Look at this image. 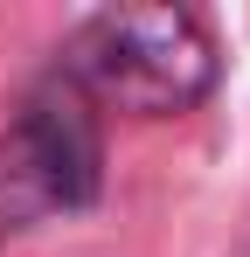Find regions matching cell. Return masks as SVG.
<instances>
[{
	"mask_svg": "<svg viewBox=\"0 0 250 257\" xmlns=\"http://www.w3.org/2000/svg\"><path fill=\"white\" fill-rule=\"evenodd\" d=\"M56 77L70 90H83L90 104L167 118V111H188L208 97L215 35L188 7H111V14H90L70 35Z\"/></svg>",
	"mask_w": 250,
	"mask_h": 257,
	"instance_id": "cell-1",
	"label": "cell"
},
{
	"mask_svg": "<svg viewBox=\"0 0 250 257\" xmlns=\"http://www.w3.org/2000/svg\"><path fill=\"white\" fill-rule=\"evenodd\" d=\"M97 167H104V146H97L90 97L70 90L63 77L28 90L14 125L0 132V236L28 229L49 209H83L97 195Z\"/></svg>",
	"mask_w": 250,
	"mask_h": 257,
	"instance_id": "cell-2",
	"label": "cell"
}]
</instances>
